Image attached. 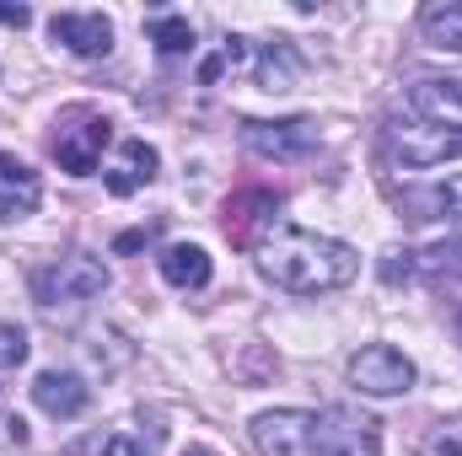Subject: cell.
Listing matches in <instances>:
<instances>
[{
	"label": "cell",
	"mask_w": 462,
	"mask_h": 456,
	"mask_svg": "<svg viewBox=\"0 0 462 456\" xmlns=\"http://www.w3.org/2000/svg\"><path fill=\"white\" fill-rule=\"evenodd\" d=\"M280 210V199L269 194V188H247V194H236V199H226V236L231 242H253V226H263L269 215Z\"/></svg>",
	"instance_id": "15"
},
{
	"label": "cell",
	"mask_w": 462,
	"mask_h": 456,
	"mask_svg": "<svg viewBox=\"0 0 462 456\" xmlns=\"http://www.w3.org/2000/svg\"><path fill=\"white\" fill-rule=\"evenodd\" d=\"M156 263H162V279L178 285V290H205L210 285V252L194 247V242H172Z\"/></svg>",
	"instance_id": "14"
},
{
	"label": "cell",
	"mask_w": 462,
	"mask_h": 456,
	"mask_svg": "<svg viewBox=\"0 0 462 456\" xmlns=\"http://www.w3.org/2000/svg\"><path fill=\"white\" fill-rule=\"evenodd\" d=\"M307 430H312V414H301V408L258 414L253 419V446H258V456H301L307 451Z\"/></svg>",
	"instance_id": "10"
},
{
	"label": "cell",
	"mask_w": 462,
	"mask_h": 456,
	"mask_svg": "<svg viewBox=\"0 0 462 456\" xmlns=\"http://www.w3.org/2000/svg\"><path fill=\"white\" fill-rule=\"evenodd\" d=\"M114 140V123L103 114H70L65 129L54 134V156L70 178H92L103 167V145Z\"/></svg>",
	"instance_id": "6"
},
{
	"label": "cell",
	"mask_w": 462,
	"mask_h": 456,
	"mask_svg": "<svg viewBox=\"0 0 462 456\" xmlns=\"http://www.w3.org/2000/svg\"><path fill=\"white\" fill-rule=\"evenodd\" d=\"M183 456H210V451H205V446H194V451H183Z\"/></svg>",
	"instance_id": "24"
},
{
	"label": "cell",
	"mask_w": 462,
	"mask_h": 456,
	"mask_svg": "<svg viewBox=\"0 0 462 456\" xmlns=\"http://www.w3.org/2000/svg\"><path fill=\"white\" fill-rule=\"evenodd\" d=\"M409 108L425 118V123H441V129H462V81H420L409 92Z\"/></svg>",
	"instance_id": "13"
},
{
	"label": "cell",
	"mask_w": 462,
	"mask_h": 456,
	"mask_svg": "<svg viewBox=\"0 0 462 456\" xmlns=\"http://www.w3.org/2000/svg\"><path fill=\"white\" fill-rule=\"evenodd\" d=\"M103 290H108V269L92 252H70V258H60L54 269L38 274V301L43 306H81Z\"/></svg>",
	"instance_id": "4"
},
{
	"label": "cell",
	"mask_w": 462,
	"mask_h": 456,
	"mask_svg": "<svg viewBox=\"0 0 462 456\" xmlns=\"http://www.w3.org/2000/svg\"><path fill=\"white\" fill-rule=\"evenodd\" d=\"M349 387L365 397H398L414 387V360L393 343H365L360 354H349Z\"/></svg>",
	"instance_id": "5"
},
{
	"label": "cell",
	"mask_w": 462,
	"mask_h": 456,
	"mask_svg": "<svg viewBox=\"0 0 462 456\" xmlns=\"http://www.w3.org/2000/svg\"><path fill=\"white\" fill-rule=\"evenodd\" d=\"M420 32H425V43L462 54V5H430L420 16Z\"/></svg>",
	"instance_id": "17"
},
{
	"label": "cell",
	"mask_w": 462,
	"mask_h": 456,
	"mask_svg": "<svg viewBox=\"0 0 462 456\" xmlns=\"http://www.w3.org/2000/svg\"><path fill=\"white\" fill-rule=\"evenodd\" d=\"M162 451V430L156 424H118L103 441V456H156Z\"/></svg>",
	"instance_id": "18"
},
{
	"label": "cell",
	"mask_w": 462,
	"mask_h": 456,
	"mask_svg": "<svg viewBox=\"0 0 462 456\" xmlns=\"http://www.w3.org/2000/svg\"><path fill=\"white\" fill-rule=\"evenodd\" d=\"M420 456H462V414L452 419H436L420 441Z\"/></svg>",
	"instance_id": "20"
},
{
	"label": "cell",
	"mask_w": 462,
	"mask_h": 456,
	"mask_svg": "<svg viewBox=\"0 0 462 456\" xmlns=\"http://www.w3.org/2000/svg\"><path fill=\"white\" fill-rule=\"evenodd\" d=\"M49 32H54V43H65L81 59H103L114 49V22L103 11H60L49 22Z\"/></svg>",
	"instance_id": "8"
},
{
	"label": "cell",
	"mask_w": 462,
	"mask_h": 456,
	"mask_svg": "<svg viewBox=\"0 0 462 456\" xmlns=\"http://www.w3.org/2000/svg\"><path fill=\"white\" fill-rule=\"evenodd\" d=\"M38 199H43V178H38L22 156L0 150V221H5V226H11V221H27V215L38 210Z\"/></svg>",
	"instance_id": "9"
},
{
	"label": "cell",
	"mask_w": 462,
	"mask_h": 456,
	"mask_svg": "<svg viewBox=\"0 0 462 456\" xmlns=\"http://www.w3.org/2000/svg\"><path fill=\"white\" fill-rule=\"evenodd\" d=\"M242 145L253 156H269V161H301L318 150V123L312 118H285V123H258L247 118L242 123Z\"/></svg>",
	"instance_id": "7"
},
{
	"label": "cell",
	"mask_w": 462,
	"mask_h": 456,
	"mask_svg": "<svg viewBox=\"0 0 462 456\" xmlns=\"http://www.w3.org/2000/svg\"><path fill=\"white\" fill-rule=\"evenodd\" d=\"M22 360H27V333L16 323H0V370H11Z\"/></svg>",
	"instance_id": "21"
},
{
	"label": "cell",
	"mask_w": 462,
	"mask_h": 456,
	"mask_svg": "<svg viewBox=\"0 0 462 456\" xmlns=\"http://www.w3.org/2000/svg\"><path fill=\"white\" fill-rule=\"evenodd\" d=\"M409 210H414L420 221L462 215V178H452V183H430V188H414V194H409Z\"/></svg>",
	"instance_id": "16"
},
{
	"label": "cell",
	"mask_w": 462,
	"mask_h": 456,
	"mask_svg": "<svg viewBox=\"0 0 462 456\" xmlns=\"http://www.w3.org/2000/svg\"><path fill=\"white\" fill-rule=\"evenodd\" d=\"M32 403H38L49 419H76V414L92 403V392H87V381H81L76 370H43V376L32 381Z\"/></svg>",
	"instance_id": "12"
},
{
	"label": "cell",
	"mask_w": 462,
	"mask_h": 456,
	"mask_svg": "<svg viewBox=\"0 0 462 456\" xmlns=\"http://www.w3.org/2000/svg\"><path fill=\"white\" fill-rule=\"evenodd\" d=\"M0 430H5V441H16V446L27 441V424H22V419H0Z\"/></svg>",
	"instance_id": "23"
},
{
	"label": "cell",
	"mask_w": 462,
	"mask_h": 456,
	"mask_svg": "<svg viewBox=\"0 0 462 456\" xmlns=\"http://www.w3.org/2000/svg\"><path fill=\"white\" fill-rule=\"evenodd\" d=\"M258 269L291 296H328L360 274V252L307 226H269L258 242Z\"/></svg>",
	"instance_id": "1"
},
{
	"label": "cell",
	"mask_w": 462,
	"mask_h": 456,
	"mask_svg": "<svg viewBox=\"0 0 462 456\" xmlns=\"http://www.w3.org/2000/svg\"><path fill=\"white\" fill-rule=\"evenodd\" d=\"M387 156L409 172L462 161V129H441V123H425V118H398V123H387Z\"/></svg>",
	"instance_id": "3"
},
{
	"label": "cell",
	"mask_w": 462,
	"mask_h": 456,
	"mask_svg": "<svg viewBox=\"0 0 462 456\" xmlns=\"http://www.w3.org/2000/svg\"><path fill=\"white\" fill-rule=\"evenodd\" d=\"M0 22H5V27H27L32 11H27V5H0Z\"/></svg>",
	"instance_id": "22"
},
{
	"label": "cell",
	"mask_w": 462,
	"mask_h": 456,
	"mask_svg": "<svg viewBox=\"0 0 462 456\" xmlns=\"http://www.w3.org/2000/svg\"><path fill=\"white\" fill-rule=\"evenodd\" d=\"M156 167H162V156H156L145 140H124L118 156L108 161V172H103V183H108L114 199H129V194H140V188L156 178Z\"/></svg>",
	"instance_id": "11"
},
{
	"label": "cell",
	"mask_w": 462,
	"mask_h": 456,
	"mask_svg": "<svg viewBox=\"0 0 462 456\" xmlns=\"http://www.w3.org/2000/svg\"><path fill=\"white\" fill-rule=\"evenodd\" d=\"M307 456H382V424L360 408H323L312 414Z\"/></svg>",
	"instance_id": "2"
},
{
	"label": "cell",
	"mask_w": 462,
	"mask_h": 456,
	"mask_svg": "<svg viewBox=\"0 0 462 456\" xmlns=\"http://www.w3.org/2000/svg\"><path fill=\"white\" fill-rule=\"evenodd\" d=\"M151 43H156L162 54H189V49H194L189 16H151Z\"/></svg>",
	"instance_id": "19"
}]
</instances>
